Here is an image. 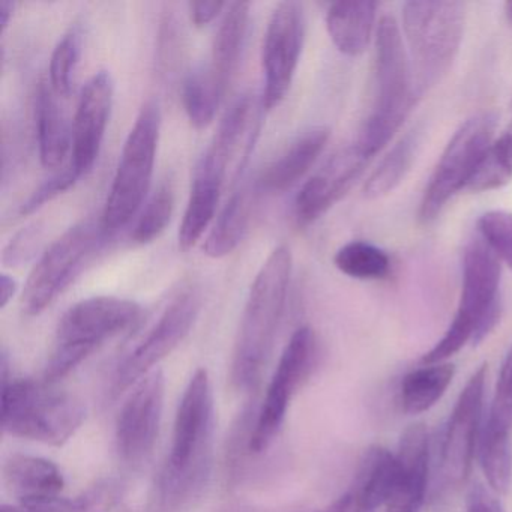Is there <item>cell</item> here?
Here are the masks:
<instances>
[{"label":"cell","mask_w":512,"mask_h":512,"mask_svg":"<svg viewBox=\"0 0 512 512\" xmlns=\"http://www.w3.org/2000/svg\"><path fill=\"white\" fill-rule=\"evenodd\" d=\"M215 403L205 368L191 377L176 412L172 448L158 479L164 511H181L199 499L211 476L214 457Z\"/></svg>","instance_id":"cell-1"},{"label":"cell","mask_w":512,"mask_h":512,"mask_svg":"<svg viewBox=\"0 0 512 512\" xmlns=\"http://www.w3.org/2000/svg\"><path fill=\"white\" fill-rule=\"evenodd\" d=\"M292 253L278 245L257 272L236 337L230 379L236 389L259 382L277 340L292 277Z\"/></svg>","instance_id":"cell-2"},{"label":"cell","mask_w":512,"mask_h":512,"mask_svg":"<svg viewBox=\"0 0 512 512\" xmlns=\"http://www.w3.org/2000/svg\"><path fill=\"white\" fill-rule=\"evenodd\" d=\"M374 77L373 110L356 142L371 158L388 145L419 98L403 35L392 16H383L377 25Z\"/></svg>","instance_id":"cell-3"},{"label":"cell","mask_w":512,"mask_h":512,"mask_svg":"<svg viewBox=\"0 0 512 512\" xmlns=\"http://www.w3.org/2000/svg\"><path fill=\"white\" fill-rule=\"evenodd\" d=\"M142 307L131 299L94 296L74 304L56 329L55 347L44 380L55 385L76 370L98 347L139 323Z\"/></svg>","instance_id":"cell-4"},{"label":"cell","mask_w":512,"mask_h":512,"mask_svg":"<svg viewBox=\"0 0 512 512\" xmlns=\"http://www.w3.org/2000/svg\"><path fill=\"white\" fill-rule=\"evenodd\" d=\"M466 5L451 0L406 2L403 31L416 95L436 86L454 64L463 41Z\"/></svg>","instance_id":"cell-5"},{"label":"cell","mask_w":512,"mask_h":512,"mask_svg":"<svg viewBox=\"0 0 512 512\" xmlns=\"http://www.w3.org/2000/svg\"><path fill=\"white\" fill-rule=\"evenodd\" d=\"M86 409L76 395L52 383L20 379L4 382L2 428L11 436L62 446L82 427Z\"/></svg>","instance_id":"cell-6"},{"label":"cell","mask_w":512,"mask_h":512,"mask_svg":"<svg viewBox=\"0 0 512 512\" xmlns=\"http://www.w3.org/2000/svg\"><path fill=\"white\" fill-rule=\"evenodd\" d=\"M161 110L157 101H146L122 148L121 160L101 214L104 235L112 238L142 208L154 175L160 142Z\"/></svg>","instance_id":"cell-7"},{"label":"cell","mask_w":512,"mask_h":512,"mask_svg":"<svg viewBox=\"0 0 512 512\" xmlns=\"http://www.w3.org/2000/svg\"><path fill=\"white\" fill-rule=\"evenodd\" d=\"M100 221L74 224L59 236L38 260L23 290L22 307L26 316H40L59 295L79 277L107 241Z\"/></svg>","instance_id":"cell-8"},{"label":"cell","mask_w":512,"mask_h":512,"mask_svg":"<svg viewBox=\"0 0 512 512\" xmlns=\"http://www.w3.org/2000/svg\"><path fill=\"white\" fill-rule=\"evenodd\" d=\"M496 125V113L479 112L455 131L425 188L419 208L422 221H433L461 188L469 187L493 143Z\"/></svg>","instance_id":"cell-9"},{"label":"cell","mask_w":512,"mask_h":512,"mask_svg":"<svg viewBox=\"0 0 512 512\" xmlns=\"http://www.w3.org/2000/svg\"><path fill=\"white\" fill-rule=\"evenodd\" d=\"M317 359V337L310 326L293 332L281 353L274 376L266 389L256 424L250 436L251 451L263 452L272 445L283 427L287 409L299 386L313 371Z\"/></svg>","instance_id":"cell-10"},{"label":"cell","mask_w":512,"mask_h":512,"mask_svg":"<svg viewBox=\"0 0 512 512\" xmlns=\"http://www.w3.org/2000/svg\"><path fill=\"white\" fill-rule=\"evenodd\" d=\"M305 41L304 8L298 2H281L272 11L262 47L263 109L280 106L292 86Z\"/></svg>","instance_id":"cell-11"},{"label":"cell","mask_w":512,"mask_h":512,"mask_svg":"<svg viewBox=\"0 0 512 512\" xmlns=\"http://www.w3.org/2000/svg\"><path fill=\"white\" fill-rule=\"evenodd\" d=\"M200 305L199 292L193 287H188L170 302L142 343L119 364L113 377L112 394L115 397L151 374L152 368L185 340L196 323Z\"/></svg>","instance_id":"cell-12"},{"label":"cell","mask_w":512,"mask_h":512,"mask_svg":"<svg viewBox=\"0 0 512 512\" xmlns=\"http://www.w3.org/2000/svg\"><path fill=\"white\" fill-rule=\"evenodd\" d=\"M166 379L152 371L137 383L116 422V448L125 463L140 466L151 457L163 419Z\"/></svg>","instance_id":"cell-13"},{"label":"cell","mask_w":512,"mask_h":512,"mask_svg":"<svg viewBox=\"0 0 512 512\" xmlns=\"http://www.w3.org/2000/svg\"><path fill=\"white\" fill-rule=\"evenodd\" d=\"M487 365H481L461 391L443 436L440 466L446 485L458 488L466 484L472 470L484 406Z\"/></svg>","instance_id":"cell-14"},{"label":"cell","mask_w":512,"mask_h":512,"mask_svg":"<svg viewBox=\"0 0 512 512\" xmlns=\"http://www.w3.org/2000/svg\"><path fill=\"white\" fill-rule=\"evenodd\" d=\"M499 289V257L482 239L470 242L464 251L460 304L455 316L473 326V344L481 343L499 322Z\"/></svg>","instance_id":"cell-15"},{"label":"cell","mask_w":512,"mask_h":512,"mask_svg":"<svg viewBox=\"0 0 512 512\" xmlns=\"http://www.w3.org/2000/svg\"><path fill=\"white\" fill-rule=\"evenodd\" d=\"M262 110H265L262 100H257L253 94H242L221 119L211 145L197 166L224 182L233 167L235 178H238L259 136Z\"/></svg>","instance_id":"cell-16"},{"label":"cell","mask_w":512,"mask_h":512,"mask_svg":"<svg viewBox=\"0 0 512 512\" xmlns=\"http://www.w3.org/2000/svg\"><path fill=\"white\" fill-rule=\"evenodd\" d=\"M370 161V155L358 143L332 155L328 163L305 182L296 196V223L299 226H310L323 217L349 193Z\"/></svg>","instance_id":"cell-17"},{"label":"cell","mask_w":512,"mask_h":512,"mask_svg":"<svg viewBox=\"0 0 512 512\" xmlns=\"http://www.w3.org/2000/svg\"><path fill=\"white\" fill-rule=\"evenodd\" d=\"M115 98L109 71H98L83 86L71 134V169L79 178L94 169L106 136Z\"/></svg>","instance_id":"cell-18"},{"label":"cell","mask_w":512,"mask_h":512,"mask_svg":"<svg viewBox=\"0 0 512 512\" xmlns=\"http://www.w3.org/2000/svg\"><path fill=\"white\" fill-rule=\"evenodd\" d=\"M398 476L388 502L379 512H418L427 493L430 437L421 422L406 428L398 445Z\"/></svg>","instance_id":"cell-19"},{"label":"cell","mask_w":512,"mask_h":512,"mask_svg":"<svg viewBox=\"0 0 512 512\" xmlns=\"http://www.w3.org/2000/svg\"><path fill=\"white\" fill-rule=\"evenodd\" d=\"M331 130L311 127L302 131L283 152L275 158L257 182V188L268 193H284L298 184L326 148Z\"/></svg>","instance_id":"cell-20"},{"label":"cell","mask_w":512,"mask_h":512,"mask_svg":"<svg viewBox=\"0 0 512 512\" xmlns=\"http://www.w3.org/2000/svg\"><path fill=\"white\" fill-rule=\"evenodd\" d=\"M398 476V461L382 446L365 451L350 494L349 512H379L383 508Z\"/></svg>","instance_id":"cell-21"},{"label":"cell","mask_w":512,"mask_h":512,"mask_svg":"<svg viewBox=\"0 0 512 512\" xmlns=\"http://www.w3.org/2000/svg\"><path fill=\"white\" fill-rule=\"evenodd\" d=\"M250 7L248 2H232L227 5L215 34L208 70L223 97L241 62L250 26Z\"/></svg>","instance_id":"cell-22"},{"label":"cell","mask_w":512,"mask_h":512,"mask_svg":"<svg viewBox=\"0 0 512 512\" xmlns=\"http://www.w3.org/2000/svg\"><path fill=\"white\" fill-rule=\"evenodd\" d=\"M35 125H37L38 151L46 169L62 166L71 140L64 112L58 103V95L53 92L49 80H41L35 92Z\"/></svg>","instance_id":"cell-23"},{"label":"cell","mask_w":512,"mask_h":512,"mask_svg":"<svg viewBox=\"0 0 512 512\" xmlns=\"http://www.w3.org/2000/svg\"><path fill=\"white\" fill-rule=\"evenodd\" d=\"M5 484L20 500L59 496L65 479L59 467L47 458L37 455L14 454L4 464Z\"/></svg>","instance_id":"cell-24"},{"label":"cell","mask_w":512,"mask_h":512,"mask_svg":"<svg viewBox=\"0 0 512 512\" xmlns=\"http://www.w3.org/2000/svg\"><path fill=\"white\" fill-rule=\"evenodd\" d=\"M374 2H337L326 11V29L343 55H362L367 50L376 22Z\"/></svg>","instance_id":"cell-25"},{"label":"cell","mask_w":512,"mask_h":512,"mask_svg":"<svg viewBox=\"0 0 512 512\" xmlns=\"http://www.w3.org/2000/svg\"><path fill=\"white\" fill-rule=\"evenodd\" d=\"M256 190L257 184L254 188L244 185L230 196L203 245L206 256L223 259L241 245L250 227Z\"/></svg>","instance_id":"cell-26"},{"label":"cell","mask_w":512,"mask_h":512,"mask_svg":"<svg viewBox=\"0 0 512 512\" xmlns=\"http://www.w3.org/2000/svg\"><path fill=\"white\" fill-rule=\"evenodd\" d=\"M224 182L205 170H194L190 197L179 229V248L191 250L202 239L217 214Z\"/></svg>","instance_id":"cell-27"},{"label":"cell","mask_w":512,"mask_h":512,"mask_svg":"<svg viewBox=\"0 0 512 512\" xmlns=\"http://www.w3.org/2000/svg\"><path fill=\"white\" fill-rule=\"evenodd\" d=\"M455 376V367L449 362L422 365L410 371L401 382V406L409 415L430 410L445 395Z\"/></svg>","instance_id":"cell-28"},{"label":"cell","mask_w":512,"mask_h":512,"mask_svg":"<svg viewBox=\"0 0 512 512\" xmlns=\"http://www.w3.org/2000/svg\"><path fill=\"white\" fill-rule=\"evenodd\" d=\"M122 497V485L116 479H100L74 497H43L20 503L25 512H112Z\"/></svg>","instance_id":"cell-29"},{"label":"cell","mask_w":512,"mask_h":512,"mask_svg":"<svg viewBox=\"0 0 512 512\" xmlns=\"http://www.w3.org/2000/svg\"><path fill=\"white\" fill-rule=\"evenodd\" d=\"M421 143V130H412L401 137L400 142L380 161L379 167L371 173L364 187L367 199H380L395 190L410 172Z\"/></svg>","instance_id":"cell-30"},{"label":"cell","mask_w":512,"mask_h":512,"mask_svg":"<svg viewBox=\"0 0 512 512\" xmlns=\"http://www.w3.org/2000/svg\"><path fill=\"white\" fill-rule=\"evenodd\" d=\"M223 98L208 67L191 71L182 83V104L191 125L197 130H203L214 121Z\"/></svg>","instance_id":"cell-31"},{"label":"cell","mask_w":512,"mask_h":512,"mask_svg":"<svg viewBox=\"0 0 512 512\" xmlns=\"http://www.w3.org/2000/svg\"><path fill=\"white\" fill-rule=\"evenodd\" d=\"M338 271L355 280H382L389 274L391 260L385 251L364 241H352L335 253Z\"/></svg>","instance_id":"cell-32"},{"label":"cell","mask_w":512,"mask_h":512,"mask_svg":"<svg viewBox=\"0 0 512 512\" xmlns=\"http://www.w3.org/2000/svg\"><path fill=\"white\" fill-rule=\"evenodd\" d=\"M82 49L83 28L80 23H74L62 35L50 58L49 83L58 97L67 98L71 94Z\"/></svg>","instance_id":"cell-33"},{"label":"cell","mask_w":512,"mask_h":512,"mask_svg":"<svg viewBox=\"0 0 512 512\" xmlns=\"http://www.w3.org/2000/svg\"><path fill=\"white\" fill-rule=\"evenodd\" d=\"M512 179V124L493 140L478 172L473 176L467 190L473 193L497 190Z\"/></svg>","instance_id":"cell-34"},{"label":"cell","mask_w":512,"mask_h":512,"mask_svg":"<svg viewBox=\"0 0 512 512\" xmlns=\"http://www.w3.org/2000/svg\"><path fill=\"white\" fill-rule=\"evenodd\" d=\"M173 211H175V193L172 185L166 182L158 187L143 208L131 232V241L134 244L146 245L160 238L172 220Z\"/></svg>","instance_id":"cell-35"},{"label":"cell","mask_w":512,"mask_h":512,"mask_svg":"<svg viewBox=\"0 0 512 512\" xmlns=\"http://www.w3.org/2000/svg\"><path fill=\"white\" fill-rule=\"evenodd\" d=\"M479 460L482 472L494 493H506L511 481L512 446L511 439L481 434Z\"/></svg>","instance_id":"cell-36"},{"label":"cell","mask_w":512,"mask_h":512,"mask_svg":"<svg viewBox=\"0 0 512 512\" xmlns=\"http://www.w3.org/2000/svg\"><path fill=\"white\" fill-rule=\"evenodd\" d=\"M482 434L488 436L511 439L512 434V349L509 350L499 380H497L496 392L491 401L488 419L485 422Z\"/></svg>","instance_id":"cell-37"},{"label":"cell","mask_w":512,"mask_h":512,"mask_svg":"<svg viewBox=\"0 0 512 512\" xmlns=\"http://www.w3.org/2000/svg\"><path fill=\"white\" fill-rule=\"evenodd\" d=\"M482 241L512 269V214L488 211L478 220Z\"/></svg>","instance_id":"cell-38"},{"label":"cell","mask_w":512,"mask_h":512,"mask_svg":"<svg viewBox=\"0 0 512 512\" xmlns=\"http://www.w3.org/2000/svg\"><path fill=\"white\" fill-rule=\"evenodd\" d=\"M79 179V176L71 167L65 169L64 172L56 173L52 178L43 182L26 202H23V205L20 206L19 214L22 217L34 214L38 209L43 208L47 203L52 202L53 199L73 188Z\"/></svg>","instance_id":"cell-39"},{"label":"cell","mask_w":512,"mask_h":512,"mask_svg":"<svg viewBox=\"0 0 512 512\" xmlns=\"http://www.w3.org/2000/svg\"><path fill=\"white\" fill-rule=\"evenodd\" d=\"M178 25V20L172 11H169V14H164L160 25V35H158V64L164 74H169V71L175 68L179 55H181L182 34Z\"/></svg>","instance_id":"cell-40"},{"label":"cell","mask_w":512,"mask_h":512,"mask_svg":"<svg viewBox=\"0 0 512 512\" xmlns=\"http://www.w3.org/2000/svg\"><path fill=\"white\" fill-rule=\"evenodd\" d=\"M41 238V229L35 226L26 227L22 232L17 233L14 239H11L4 251V263L11 268L22 266L28 262L35 254L38 248V242Z\"/></svg>","instance_id":"cell-41"},{"label":"cell","mask_w":512,"mask_h":512,"mask_svg":"<svg viewBox=\"0 0 512 512\" xmlns=\"http://www.w3.org/2000/svg\"><path fill=\"white\" fill-rule=\"evenodd\" d=\"M224 8H227V4L218 2V0H212V2H190L188 4V11H190L191 23L196 28H205V26L214 22L223 13Z\"/></svg>","instance_id":"cell-42"},{"label":"cell","mask_w":512,"mask_h":512,"mask_svg":"<svg viewBox=\"0 0 512 512\" xmlns=\"http://www.w3.org/2000/svg\"><path fill=\"white\" fill-rule=\"evenodd\" d=\"M466 512H503L500 503L491 496L490 491L485 490L481 485H476L470 490L467 497Z\"/></svg>","instance_id":"cell-43"},{"label":"cell","mask_w":512,"mask_h":512,"mask_svg":"<svg viewBox=\"0 0 512 512\" xmlns=\"http://www.w3.org/2000/svg\"><path fill=\"white\" fill-rule=\"evenodd\" d=\"M17 281L11 275L2 272L0 275V308L5 310L7 305L13 301L14 295L17 292Z\"/></svg>","instance_id":"cell-44"},{"label":"cell","mask_w":512,"mask_h":512,"mask_svg":"<svg viewBox=\"0 0 512 512\" xmlns=\"http://www.w3.org/2000/svg\"><path fill=\"white\" fill-rule=\"evenodd\" d=\"M16 7V2H11V0H2L0 2V32H2V35L7 32L8 26H10L11 20H13Z\"/></svg>","instance_id":"cell-45"},{"label":"cell","mask_w":512,"mask_h":512,"mask_svg":"<svg viewBox=\"0 0 512 512\" xmlns=\"http://www.w3.org/2000/svg\"><path fill=\"white\" fill-rule=\"evenodd\" d=\"M350 508V494L349 491L344 493L343 496L335 499L334 502L329 503L325 508L319 509L316 512H349Z\"/></svg>","instance_id":"cell-46"},{"label":"cell","mask_w":512,"mask_h":512,"mask_svg":"<svg viewBox=\"0 0 512 512\" xmlns=\"http://www.w3.org/2000/svg\"><path fill=\"white\" fill-rule=\"evenodd\" d=\"M0 512H25L22 508H16V506L2 505Z\"/></svg>","instance_id":"cell-47"},{"label":"cell","mask_w":512,"mask_h":512,"mask_svg":"<svg viewBox=\"0 0 512 512\" xmlns=\"http://www.w3.org/2000/svg\"><path fill=\"white\" fill-rule=\"evenodd\" d=\"M505 14L508 17L509 22H512V0L505 4Z\"/></svg>","instance_id":"cell-48"}]
</instances>
